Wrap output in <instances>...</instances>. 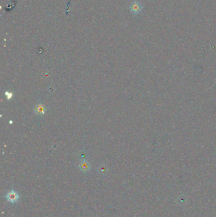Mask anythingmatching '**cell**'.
I'll return each mask as SVG.
<instances>
[{
    "label": "cell",
    "instance_id": "cell-2",
    "mask_svg": "<svg viewBox=\"0 0 216 217\" xmlns=\"http://www.w3.org/2000/svg\"><path fill=\"white\" fill-rule=\"evenodd\" d=\"M34 113L37 115V116H43L46 111V108L45 106L43 104H38L36 106L34 109Z\"/></svg>",
    "mask_w": 216,
    "mask_h": 217
},
{
    "label": "cell",
    "instance_id": "cell-3",
    "mask_svg": "<svg viewBox=\"0 0 216 217\" xmlns=\"http://www.w3.org/2000/svg\"><path fill=\"white\" fill-rule=\"evenodd\" d=\"M6 198L9 202L11 203H14L19 199V196L16 192H15V191L12 190V191H10V192H9L6 194Z\"/></svg>",
    "mask_w": 216,
    "mask_h": 217
},
{
    "label": "cell",
    "instance_id": "cell-1",
    "mask_svg": "<svg viewBox=\"0 0 216 217\" xmlns=\"http://www.w3.org/2000/svg\"><path fill=\"white\" fill-rule=\"evenodd\" d=\"M142 5L139 3L138 2H134L133 3H131V5L129 7V9L131 11L132 13L134 14H139L142 10Z\"/></svg>",
    "mask_w": 216,
    "mask_h": 217
},
{
    "label": "cell",
    "instance_id": "cell-4",
    "mask_svg": "<svg viewBox=\"0 0 216 217\" xmlns=\"http://www.w3.org/2000/svg\"><path fill=\"white\" fill-rule=\"evenodd\" d=\"M79 168L83 171H87L90 168V164L87 161L83 160L79 164Z\"/></svg>",
    "mask_w": 216,
    "mask_h": 217
}]
</instances>
